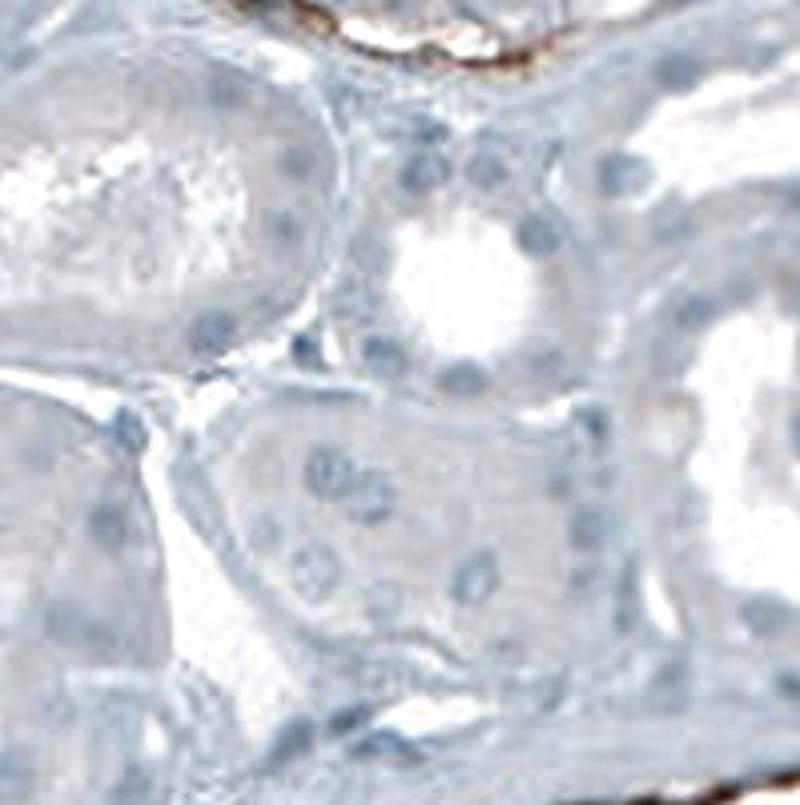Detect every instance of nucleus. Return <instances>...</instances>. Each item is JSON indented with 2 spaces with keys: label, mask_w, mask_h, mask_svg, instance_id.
Masks as SVG:
<instances>
[{
  "label": "nucleus",
  "mask_w": 800,
  "mask_h": 805,
  "mask_svg": "<svg viewBox=\"0 0 800 805\" xmlns=\"http://www.w3.org/2000/svg\"><path fill=\"white\" fill-rule=\"evenodd\" d=\"M604 536H607L604 512L588 508V512H579L576 520H571V544H576V548H600Z\"/></svg>",
  "instance_id": "f8f14e48"
},
{
  "label": "nucleus",
  "mask_w": 800,
  "mask_h": 805,
  "mask_svg": "<svg viewBox=\"0 0 800 805\" xmlns=\"http://www.w3.org/2000/svg\"><path fill=\"white\" fill-rule=\"evenodd\" d=\"M362 363H367L374 375H382V379H398V375L407 370L403 346L391 343V339H367V343H362Z\"/></svg>",
  "instance_id": "9b49d317"
},
{
  "label": "nucleus",
  "mask_w": 800,
  "mask_h": 805,
  "mask_svg": "<svg viewBox=\"0 0 800 805\" xmlns=\"http://www.w3.org/2000/svg\"><path fill=\"white\" fill-rule=\"evenodd\" d=\"M656 73H660V81H668V85H684V81L696 77V65L688 61V57H668Z\"/></svg>",
  "instance_id": "4468645a"
},
{
  "label": "nucleus",
  "mask_w": 800,
  "mask_h": 805,
  "mask_svg": "<svg viewBox=\"0 0 800 805\" xmlns=\"http://www.w3.org/2000/svg\"><path fill=\"white\" fill-rule=\"evenodd\" d=\"M515 242L531 258H552L564 246V225H559L555 214H527L524 222H519V230H515Z\"/></svg>",
  "instance_id": "6e6552de"
},
{
  "label": "nucleus",
  "mask_w": 800,
  "mask_h": 805,
  "mask_svg": "<svg viewBox=\"0 0 800 805\" xmlns=\"http://www.w3.org/2000/svg\"><path fill=\"white\" fill-rule=\"evenodd\" d=\"M290 581L306 600H327L342 584V560L339 552L322 540H310L303 548H294L290 556Z\"/></svg>",
  "instance_id": "f257e3e1"
},
{
  "label": "nucleus",
  "mask_w": 800,
  "mask_h": 805,
  "mask_svg": "<svg viewBox=\"0 0 800 805\" xmlns=\"http://www.w3.org/2000/svg\"><path fill=\"white\" fill-rule=\"evenodd\" d=\"M346 512L355 524H382L394 512V484L382 472H362L355 491L346 496Z\"/></svg>",
  "instance_id": "20e7f679"
},
{
  "label": "nucleus",
  "mask_w": 800,
  "mask_h": 805,
  "mask_svg": "<svg viewBox=\"0 0 800 805\" xmlns=\"http://www.w3.org/2000/svg\"><path fill=\"white\" fill-rule=\"evenodd\" d=\"M37 757L25 745L0 749V805H21L37 790Z\"/></svg>",
  "instance_id": "39448f33"
},
{
  "label": "nucleus",
  "mask_w": 800,
  "mask_h": 805,
  "mask_svg": "<svg viewBox=\"0 0 800 805\" xmlns=\"http://www.w3.org/2000/svg\"><path fill=\"white\" fill-rule=\"evenodd\" d=\"M286 170L294 173V178H306V173L315 170V158H306L303 149H298V154H286Z\"/></svg>",
  "instance_id": "2eb2a0df"
},
{
  "label": "nucleus",
  "mask_w": 800,
  "mask_h": 805,
  "mask_svg": "<svg viewBox=\"0 0 800 805\" xmlns=\"http://www.w3.org/2000/svg\"><path fill=\"white\" fill-rule=\"evenodd\" d=\"M358 476H362V472H358V463L339 448H318V451H310L306 463H303L306 491L318 496V500H327V503L346 500V496L355 491Z\"/></svg>",
  "instance_id": "f03ea898"
},
{
  "label": "nucleus",
  "mask_w": 800,
  "mask_h": 805,
  "mask_svg": "<svg viewBox=\"0 0 800 805\" xmlns=\"http://www.w3.org/2000/svg\"><path fill=\"white\" fill-rule=\"evenodd\" d=\"M237 339V322L230 310H201L189 327V351L197 355H225Z\"/></svg>",
  "instance_id": "423d86ee"
},
{
  "label": "nucleus",
  "mask_w": 800,
  "mask_h": 805,
  "mask_svg": "<svg viewBox=\"0 0 800 805\" xmlns=\"http://www.w3.org/2000/svg\"><path fill=\"white\" fill-rule=\"evenodd\" d=\"M487 383V375L475 363H455V367L443 370V387L451 395H479Z\"/></svg>",
  "instance_id": "ddd939ff"
},
{
  "label": "nucleus",
  "mask_w": 800,
  "mask_h": 805,
  "mask_svg": "<svg viewBox=\"0 0 800 805\" xmlns=\"http://www.w3.org/2000/svg\"><path fill=\"white\" fill-rule=\"evenodd\" d=\"M403 190L407 194H431V190H443L451 182V158L439 154V149H419L415 158L403 166Z\"/></svg>",
  "instance_id": "0eeeda50"
},
{
  "label": "nucleus",
  "mask_w": 800,
  "mask_h": 805,
  "mask_svg": "<svg viewBox=\"0 0 800 805\" xmlns=\"http://www.w3.org/2000/svg\"><path fill=\"white\" fill-rule=\"evenodd\" d=\"M89 536L101 544V548H109V552H121V548L130 544V520H125L121 508L101 503V508H93L89 512Z\"/></svg>",
  "instance_id": "1a4fd4ad"
},
{
  "label": "nucleus",
  "mask_w": 800,
  "mask_h": 805,
  "mask_svg": "<svg viewBox=\"0 0 800 805\" xmlns=\"http://www.w3.org/2000/svg\"><path fill=\"white\" fill-rule=\"evenodd\" d=\"M467 173H471V182L479 185V190H499V185L512 178V161L499 149V137L483 142V149L471 158V170Z\"/></svg>",
  "instance_id": "9d476101"
},
{
  "label": "nucleus",
  "mask_w": 800,
  "mask_h": 805,
  "mask_svg": "<svg viewBox=\"0 0 800 805\" xmlns=\"http://www.w3.org/2000/svg\"><path fill=\"white\" fill-rule=\"evenodd\" d=\"M499 588V560L495 552H475L467 556L455 576H451V600L463 608H479L487 605Z\"/></svg>",
  "instance_id": "7ed1b4c3"
}]
</instances>
